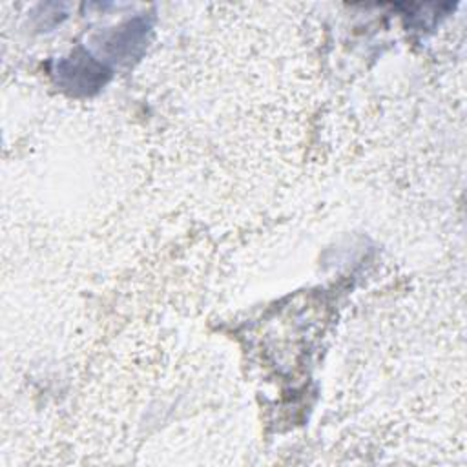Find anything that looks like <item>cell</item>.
<instances>
[{
    "label": "cell",
    "mask_w": 467,
    "mask_h": 467,
    "mask_svg": "<svg viewBox=\"0 0 467 467\" xmlns=\"http://www.w3.org/2000/svg\"><path fill=\"white\" fill-rule=\"evenodd\" d=\"M108 73L109 71L102 64L82 51L73 53L58 64V78L66 88L77 93H91L99 89L106 82Z\"/></svg>",
    "instance_id": "6da1fadb"
}]
</instances>
